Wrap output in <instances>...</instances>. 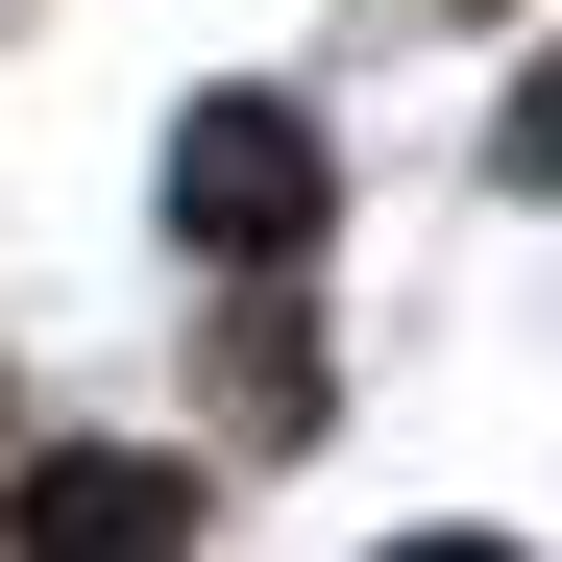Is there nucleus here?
Masks as SVG:
<instances>
[{
  "mask_svg": "<svg viewBox=\"0 0 562 562\" xmlns=\"http://www.w3.org/2000/svg\"><path fill=\"white\" fill-rule=\"evenodd\" d=\"M392 562H514V538H392Z\"/></svg>",
  "mask_w": 562,
  "mask_h": 562,
  "instance_id": "4",
  "label": "nucleus"
},
{
  "mask_svg": "<svg viewBox=\"0 0 562 562\" xmlns=\"http://www.w3.org/2000/svg\"><path fill=\"white\" fill-rule=\"evenodd\" d=\"M171 221H196L221 269H294L318 245V123L294 99H196V123H171Z\"/></svg>",
  "mask_w": 562,
  "mask_h": 562,
  "instance_id": "1",
  "label": "nucleus"
},
{
  "mask_svg": "<svg viewBox=\"0 0 562 562\" xmlns=\"http://www.w3.org/2000/svg\"><path fill=\"white\" fill-rule=\"evenodd\" d=\"M514 171H538V196H562V74H538V99H514Z\"/></svg>",
  "mask_w": 562,
  "mask_h": 562,
  "instance_id": "3",
  "label": "nucleus"
},
{
  "mask_svg": "<svg viewBox=\"0 0 562 562\" xmlns=\"http://www.w3.org/2000/svg\"><path fill=\"white\" fill-rule=\"evenodd\" d=\"M0 538H25V562H196V490H171L147 440H49Z\"/></svg>",
  "mask_w": 562,
  "mask_h": 562,
  "instance_id": "2",
  "label": "nucleus"
}]
</instances>
